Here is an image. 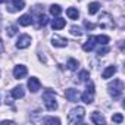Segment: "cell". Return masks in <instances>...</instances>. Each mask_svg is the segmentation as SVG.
Instances as JSON below:
<instances>
[{
  "instance_id": "6da1fadb",
  "label": "cell",
  "mask_w": 125,
  "mask_h": 125,
  "mask_svg": "<svg viewBox=\"0 0 125 125\" xmlns=\"http://www.w3.org/2000/svg\"><path fill=\"white\" fill-rule=\"evenodd\" d=\"M31 15V13H30ZM31 19H32V24L34 27L38 30V28H43L44 25H47V16L44 15V12L41 10V6H35L34 8V12L31 15Z\"/></svg>"
},
{
  "instance_id": "7a4b0ae2",
  "label": "cell",
  "mask_w": 125,
  "mask_h": 125,
  "mask_svg": "<svg viewBox=\"0 0 125 125\" xmlns=\"http://www.w3.org/2000/svg\"><path fill=\"white\" fill-rule=\"evenodd\" d=\"M85 116V109L83 106H77L74 109H71V112L68 113V122L75 125V124H81L83 119Z\"/></svg>"
},
{
  "instance_id": "3957f363",
  "label": "cell",
  "mask_w": 125,
  "mask_h": 125,
  "mask_svg": "<svg viewBox=\"0 0 125 125\" xmlns=\"http://www.w3.org/2000/svg\"><path fill=\"white\" fill-rule=\"evenodd\" d=\"M43 102L47 110H56L57 103H56V93L53 90H46L43 93Z\"/></svg>"
},
{
  "instance_id": "277c9868",
  "label": "cell",
  "mask_w": 125,
  "mask_h": 125,
  "mask_svg": "<svg viewBox=\"0 0 125 125\" xmlns=\"http://www.w3.org/2000/svg\"><path fill=\"white\" fill-rule=\"evenodd\" d=\"M107 91L113 99H119L122 96V93H124V83L121 80H113L112 83H109Z\"/></svg>"
},
{
  "instance_id": "5b68a950",
  "label": "cell",
  "mask_w": 125,
  "mask_h": 125,
  "mask_svg": "<svg viewBox=\"0 0 125 125\" xmlns=\"http://www.w3.org/2000/svg\"><path fill=\"white\" fill-rule=\"evenodd\" d=\"M99 25L104 30H110L115 27V22H113V18L110 13H102L100 18H99Z\"/></svg>"
},
{
  "instance_id": "8992f818",
  "label": "cell",
  "mask_w": 125,
  "mask_h": 125,
  "mask_svg": "<svg viewBox=\"0 0 125 125\" xmlns=\"http://www.w3.org/2000/svg\"><path fill=\"white\" fill-rule=\"evenodd\" d=\"M25 8V2L24 0H12V2H8V12L10 13H15V12H19Z\"/></svg>"
},
{
  "instance_id": "52a82bcc",
  "label": "cell",
  "mask_w": 125,
  "mask_h": 125,
  "mask_svg": "<svg viewBox=\"0 0 125 125\" xmlns=\"http://www.w3.org/2000/svg\"><path fill=\"white\" fill-rule=\"evenodd\" d=\"M27 74H28V69H27V66H24V65H16V66L13 68V77H15L16 80H21V78L27 77Z\"/></svg>"
},
{
  "instance_id": "ba28073f",
  "label": "cell",
  "mask_w": 125,
  "mask_h": 125,
  "mask_svg": "<svg viewBox=\"0 0 125 125\" xmlns=\"http://www.w3.org/2000/svg\"><path fill=\"white\" fill-rule=\"evenodd\" d=\"M30 44H31V37L27 35V34H22L18 38V41H16V47L18 49H27Z\"/></svg>"
},
{
  "instance_id": "9c48e42d",
  "label": "cell",
  "mask_w": 125,
  "mask_h": 125,
  "mask_svg": "<svg viewBox=\"0 0 125 125\" xmlns=\"http://www.w3.org/2000/svg\"><path fill=\"white\" fill-rule=\"evenodd\" d=\"M28 88H30V91L31 93H37L40 88H41V84H40V81H38V78H35V77H31L30 80H28Z\"/></svg>"
},
{
  "instance_id": "30bf717a",
  "label": "cell",
  "mask_w": 125,
  "mask_h": 125,
  "mask_svg": "<svg viewBox=\"0 0 125 125\" xmlns=\"http://www.w3.org/2000/svg\"><path fill=\"white\" fill-rule=\"evenodd\" d=\"M52 44L54 47H66L68 46V40L60 37V35H53L52 37Z\"/></svg>"
},
{
  "instance_id": "8fae6325",
  "label": "cell",
  "mask_w": 125,
  "mask_h": 125,
  "mask_svg": "<svg viewBox=\"0 0 125 125\" xmlns=\"http://www.w3.org/2000/svg\"><path fill=\"white\" fill-rule=\"evenodd\" d=\"M65 97H66V100H69V102H77V100L80 99V93H78V90H75V88H68V90L65 91Z\"/></svg>"
},
{
  "instance_id": "7c38bea8",
  "label": "cell",
  "mask_w": 125,
  "mask_h": 125,
  "mask_svg": "<svg viewBox=\"0 0 125 125\" xmlns=\"http://www.w3.org/2000/svg\"><path fill=\"white\" fill-rule=\"evenodd\" d=\"M24 96H25V90H24L22 85L13 87V90H12V97H13V99H22Z\"/></svg>"
},
{
  "instance_id": "4fadbf2b",
  "label": "cell",
  "mask_w": 125,
  "mask_h": 125,
  "mask_svg": "<svg viewBox=\"0 0 125 125\" xmlns=\"http://www.w3.org/2000/svg\"><path fill=\"white\" fill-rule=\"evenodd\" d=\"M65 25H66V21L62 19V18H57V16H56V19L52 21V28L53 30H62Z\"/></svg>"
},
{
  "instance_id": "5bb4252c",
  "label": "cell",
  "mask_w": 125,
  "mask_h": 125,
  "mask_svg": "<svg viewBox=\"0 0 125 125\" xmlns=\"http://www.w3.org/2000/svg\"><path fill=\"white\" fill-rule=\"evenodd\" d=\"M94 46H96L94 37H93V35H90V37H88V40L83 44V49H84V52H91V50L94 49Z\"/></svg>"
},
{
  "instance_id": "9a60e30c",
  "label": "cell",
  "mask_w": 125,
  "mask_h": 125,
  "mask_svg": "<svg viewBox=\"0 0 125 125\" xmlns=\"http://www.w3.org/2000/svg\"><path fill=\"white\" fill-rule=\"evenodd\" d=\"M115 72H116V66H107L103 72H102V78H104V80H107V78H110V77H113L115 75Z\"/></svg>"
},
{
  "instance_id": "2e32d148",
  "label": "cell",
  "mask_w": 125,
  "mask_h": 125,
  "mask_svg": "<svg viewBox=\"0 0 125 125\" xmlns=\"http://www.w3.org/2000/svg\"><path fill=\"white\" fill-rule=\"evenodd\" d=\"M80 99L84 102V103H87V104H90V103H93V100H94V93H90V91H85V93H83V94H80Z\"/></svg>"
},
{
  "instance_id": "e0dca14e",
  "label": "cell",
  "mask_w": 125,
  "mask_h": 125,
  "mask_svg": "<svg viewBox=\"0 0 125 125\" xmlns=\"http://www.w3.org/2000/svg\"><path fill=\"white\" fill-rule=\"evenodd\" d=\"M91 122H94V124H97V125H103L106 121H104V118L102 116V113L93 112V115H91Z\"/></svg>"
},
{
  "instance_id": "ac0fdd59",
  "label": "cell",
  "mask_w": 125,
  "mask_h": 125,
  "mask_svg": "<svg viewBox=\"0 0 125 125\" xmlns=\"http://www.w3.org/2000/svg\"><path fill=\"white\" fill-rule=\"evenodd\" d=\"M66 15L69 19H78L80 18V10L77 8H68L66 9Z\"/></svg>"
},
{
  "instance_id": "d6986e66",
  "label": "cell",
  "mask_w": 125,
  "mask_h": 125,
  "mask_svg": "<svg viewBox=\"0 0 125 125\" xmlns=\"http://www.w3.org/2000/svg\"><path fill=\"white\" fill-rule=\"evenodd\" d=\"M19 25L21 27H28V25H31L32 24V19H31V15H22L21 18H19Z\"/></svg>"
},
{
  "instance_id": "ffe728a7",
  "label": "cell",
  "mask_w": 125,
  "mask_h": 125,
  "mask_svg": "<svg viewBox=\"0 0 125 125\" xmlns=\"http://www.w3.org/2000/svg\"><path fill=\"white\" fill-rule=\"evenodd\" d=\"M94 41L99 43V44H102V46H106V44L110 41V38H109L107 35H96V37H94Z\"/></svg>"
},
{
  "instance_id": "44dd1931",
  "label": "cell",
  "mask_w": 125,
  "mask_h": 125,
  "mask_svg": "<svg viewBox=\"0 0 125 125\" xmlns=\"http://www.w3.org/2000/svg\"><path fill=\"white\" fill-rule=\"evenodd\" d=\"M99 8H100V5H99L97 2H93V3H90V5H88V13H90V15H94V13H97V12H99Z\"/></svg>"
},
{
  "instance_id": "7402d4cb",
  "label": "cell",
  "mask_w": 125,
  "mask_h": 125,
  "mask_svg": "<svg viewBox=\"0 0 125 125\" xmlns=\"http://www.w3.org/2000/svg\"><path fill=\"white\" fill-rule=\"evenodd\" d=\"M49 10H50V13H52L53 16H59V15L62 13V8H60L59 5H52Z\"/></svg>"
},
{
  "instance_id": "603a6c76",
  "label": "cell",
  "mask_w": 125,
  "mask_h": 125,
  "mask_svg": "<svg viewBox=\"0 0 125 125\" xmlns=\"http://www.w3.org/2000/svg\"><path fill=\"white\" fill-rule=\"evenodd\" d=\"M78 60H75V59H69L68 60V68L71 69V71H77L78 69Z\"/></svg>"
},
{
  "instance_id": "cb8c5ba5",
  "label": "cell",
  "mask_w": 125,
  "mask_h": 125,
  "mask_svg": "<svg viewBox=\"0 0 125 125\" xmlns=\"http://www.w3.org/2000/svg\"><path fill=\"white\" fill-rule=\"evenodd\" d=\"M71 34L75 35V37H81V35H83V30H81L80 27L74 25V27H71Z\"/></svg>"
},
{
  "instance_id": "d4e9b609",
  "label": "cell",
  "mask_w": 125,
  "mask_h": 125,
  "mask_svg": "<svg viewBox=\"0 0 125 125\" xmlns=\"http://www.w3.org/2000/svg\"><path fill=\"white\" fill-rule=\"evenodd\" d=\"M44 124H50V125H59V124H60V119H57V118H46V119H44Z\"/></svg>"
},
{
  "instance_id": "484cf974",
  "label": "cell",
  "mask_w": 125,
  "mask_h": 125,
  "mask_svg": "<svg viewBox=\"0 0 125 125\" xmlns=\"http://www.w3.org/2000/svg\"><path fill=\"white\" fill-rule=\"evenodd\" d=\"M16 31H18V28H16L15 25H10V27H8V35H9V37H13V35L16 34Z\"/></svg>"
},
{
  "instance_id": "4316f807",
  "label": "cell",
  "mask_w": 125,
  "mask_h": 125,
  "mask_svg": "<svg viewBox=\"0 0 125 125\" xmlns=\"http://www.w3.org/2000/svg\"><path fill=\"white\" fill-rule=\"evenodd\" d=\"M88 78H90V72L88 71H81L80 72V80L81 81H87Z\"/></svg>"
},
{
  "instance_id": "83f0119b",
  "label": "cell",
  "mask_w": 125,
  "mask_h": 125,
  "mask_svg": "<svg viewBox=\"0 0 125 125\" xmlns=\"http://www.w3.org/2000/svg\"><path fill=\"white\" fill-rule=\"evenodd\" d=\"M112 121H113V122H116V124H121V122L124 121V116H122L121 113H115V115L112 116Z\"/></svg>"
},
{
  "instance_id": "f1b7e54d",
  "label": "cell",
  "mask_w": 125,
  "mask_h": 125,
  "mask_svg": "<svg viewBox=\"0 0 125 125\" xmlns=\"http://www.w3.org/2000/svg\"><path fill=\"white\" fill-rule=\"evenodd\" d=\"M106 53H109V47H103V49H100V50L97 52L99 56H103V54H106Z\"/></svg>"
},
{
  "instance_id": "f546056e",
  "label": "cell",
  "mask_w": 125,
  "mask_h": 125,
  "mask_svg": "<svg viewBox=\"0 0 125 125\" xmlns=\"http://www.w3.org/2000/svg\"><path fill=\"white\" fill-rule=\"evenodd\" d=\"M84 25H85V28H88V30H94V28H96V25H94V24H91V22H88V21H85V22H84Z\"/></svg>"
},
{
  "instance_id": "4dcf8cb0",
  "label": "cell",
  "mask_w": 125,
  "mask_h": 125,
  "mask_svg": "<svg viewBox=\"0 0 125 125\" xmlns=\"http://www.w3.org/2000/svg\"><path fill=\"white\" fill-rule=\"evenodd\" d=\"M0 124H2V125H9V124H15V122L13 121H2Z\"/></svg>"
},
{
  "instance_id": "1f68e13d",
  "label": "cell",
  "mask_w": 125,
  "mask_h": 125,
  "mask_svg": "<svg viewBox=\"0 0 125 125\" xmlns=\"http://www.w3.org/2000/svg\"><path fill=\"white\" fill-rule=\"evenodd\" d=\"M3 50H5V46L2 43V38H0V53H3Z\"/></svg>"
},
{
  "instance_id": "d6a6232c",
  "label": "cell",
  "mask_w": 125,
  "mask_h": 125,
  "mask_svg": "<svg viewBox=\"0 0 125 125\" xmlns=\"http://www.w3.org/2000/svg\"><path fill=\"white\" fill-rule=\"evenodd\" d=\"M2 3H8V0H0V5Z\"/></svg>"
}]
</instances>
